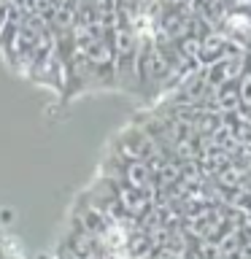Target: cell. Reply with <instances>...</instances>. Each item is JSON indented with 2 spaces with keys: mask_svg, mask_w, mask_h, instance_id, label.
Segmentation results:
<instances>
[{
  "mask_svg": "<svg viewBox=\"0 0 251 259\" xmlns=\"http://www.w3.org/2000/svg\"><path fill=\"white\" fill-rule=\"evenodd\" d=\"M11 219H14L11 210H0V222H11Z\"/></svg>",
  "mask_w": 251,
  "mask_h": 259,
  "instance_id": "5",
  "label": "cell"
},
{
  "mask_svg": "<svg viewBox=\"0 0 251 259\" xmlns=\"http://www.w3.org/2000/svg\"><path fill=\"white\" fill-rule=\"evenodd\" d=\"M219 181H222V184H227V186H235V184H240V181H243V170H238V167L219 170Z\"/></svg>",
  "mask_w": 251,
  "mask_h": 259,
  "instance_id": "4",
  "label": "cell"
},
{
  "mask_svg": "<svg viewBox=\"0 0 251 259\" xmlns=\"http://www.w3.org/2000/svg\"><path fill=\"white\" fill-rule=\"evenodd\" d=\"M124 173H127L130 189H135V192L149 189V184H151V167L146 165V162H141V159H124Z\"/></svg>",
  "mask_w": 251,
  "mask_h": 259,
  "instance_id": "1",
  "label": "cell"
},
{
  "mask_svg": "<svg viewBox=\"0 0 251 259\" xmlns=\"http://www.w3.org/2000/svg\"><path fill=\"white\" fill-rule=\"evenodd\" d=\"M238 108H240L238 89H235L232 84L219 87V95H216V111H238Z\"/></svg>",
  "mask_w": 251,
  "mask_h": 259,
  "instance_id": "2",
  "label": "cell"
},
{
  "mask_svg": "<svg viewBox=\"0 0 251 259\" xmlns=\"http://www.w3.org/2000/svg\"><path fill=\"white\" fill-rule=\"evenodd\" d=\"M238 100L240 108H251V68H243L240 78H238Z\"/></svg>",
  "mask_w": 251,
  "mask_h": 259,
  "instance_id": "3",
  "label": "cell"
}]
</instances>
